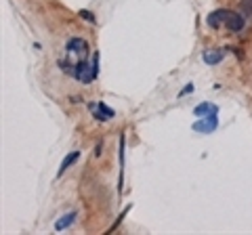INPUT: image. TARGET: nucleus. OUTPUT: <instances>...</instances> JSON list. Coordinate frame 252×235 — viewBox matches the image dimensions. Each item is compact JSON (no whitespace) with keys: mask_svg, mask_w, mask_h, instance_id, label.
I'll return each mask as SVG.
<instances>
[{"mask_svg":"<svg viewBox=\"0 0 252 235\" xmlns=\"http://www.w3.org/2000/svg\"><path fill=\"white\" fill-rule=\"evenodd\" d=\"M217 112H219V107H217L215 103H210V101H204V103L195 105L193 116H198V118H206V116H212V114H217Z\"/></svg>","mask_w":252,"mask_h":235,"instance_id":"0eeeda50","label":"nucleus"},{"mask_svg":"<svg viewBox=\"0 0 252 235\" xmlns=\"http://www.w3.org/2000/svg\"><path fill=\"white\" fill-rule=\"evenodd\" d=\"M78 158H80V151L78 149H74V151H69L65 158H63V162H61V166H59V172H57V178L63 175V172H65L67 168H72V164H76L78 162Z\"/></svg>","mask_w":252,"mask_h":235,"instance_id":"6e6552de","label":"nucleus"},{"mask_svg":"<svg viewBox=\"0 0 252 235\" xmlns=\"http://www.w3.org/2000/svg\"><path fill=\"white\" fill-rule=\"evenodd\" d=\"M89 109H91V114H93L94 120H99V122H107V120H112V118L116 116L114 109L107 107L105 103H91Z\"/></svg>","mask_w":252,"mask_h":235,"instance_id":"39448f33","label":"nucleus"},{"mask_svg":"<svg viewBox=\"0 0 252 235\" xmlns=\"http://www.w3.org/2000/svg\"><path fill=\"white\" fill-rule=\"evenodd\" d=\"M206 23H208L212 29L227 28L229 32H240V29L244 28V15L235 13V11L217 9V11H212L208 17H206Z\"/></svg>","mask_w":252,"mask_h":235,"instance_id":"f03ea898","label":"nucleus"},{"mask_svg":"<svg viewBox=\"0 0 252 235\" xmlns=\"http://www.w3.org/2000/svg\"><path fill=\"white\" fill-rule=\"evenodd\" d=\"M219 126V118L217 114H212V116H206V118H200L198 122L193 124V132H202V135H208V132H215Z\"/></svg>","mask_w":252,"mask_h":235,"instance_id":"20e7f679","label":"nucleus"},{"mask_svg":"<svg viewBox=\"0 0 252 235\" xmlns=\"http://www.w3.org/2000/svg\"><path fill=\"white\" fill-rule=\"evenodd\" d=\"M65 53H67V57L59 61V67L65 74H69L78 63H82V61H89L91 46H89V42H86L84 38H69L67 44H65Z\"/></svg>","mask_w":252,"mask_h":235,"instance_id":"f257e3e1","label":"nucleus"},{"mask_svg":"<svg viewBox=\"0 0 252 235\" xmlns=\"http://www.w3.org/2000/svg\"><path fill=\"white\" fill-rule=\"evenodd\" d=\"M78 15H80V17H82V19H86V21H91V23H94V15H93L91 11H84V9H82V11H80V13H78Z\"/></svg>","mask_w":252,"mask_h":235,"instance_id":"9b49d317","label":"nucleus"},{"mask_svg":"<svg viewBox=\"0 0 252 235\" xmlns=\"http://www.w3.org/2000/svg\"><path fill=\"white\" fill-rule=\"evenodd\" d=\"M76 212H67V214H63L59 221H55V231H65L67 227H72L76 223Z\"/></svg>","mask_w":252,"mask_h":235,"instance_id":"1a4fd4ad","label":"nucleus"},{"mask_svg":"<svg viewBox=\"0 0 252 235\" xmlns=\"http://www.w3.org/2000/svg\"><path fill=\"white\" fill-rule=\"evenodd\" d=\"M240 9L246 17H252V0H242L240 2Z\"/></svg>","mask_w":252,"mask_h":235,"instance_id":"9d476101","label":"nucleus"},{"mask_svg":"<svg viewBox=\"0 0 252 235\" xmlns=\"http://www.w3.org/2000/svg\"><path fill=\"white\" fill-rule=\"evenodd\" d=\"M97 61H99V55H94L93 63H91V61H82V63H78L67 76L76 78V80L82 82V84H91L94 78H97Z\"/></svg>","mask_w":252,"mask_h":235,"instance_id":"7ed1b4c3","label":"nucleus"},{"mask_svg":"<svg viewBox=\"0 0 252 235\" xmlns=\"http://www.w3.org/2000/svg\"><path fill=\"white\" fill-rule=\"evenodd\" d=\"M223 57H225V53L220 49H210V51L202 53V59H204V63H206V65H217V63L223 61Z\"/></svg>","mask_w":252,"mask_h":235,"instance_id":"423d86ee","label":"nucleus"}]
</instances>
